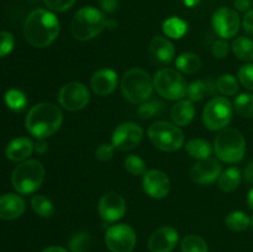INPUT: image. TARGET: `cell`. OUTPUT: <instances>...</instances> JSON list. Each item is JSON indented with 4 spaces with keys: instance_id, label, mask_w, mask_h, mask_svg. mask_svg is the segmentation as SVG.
Listing matches in <instances>:
<instances>
[{
    "instance_id": "38",
    "label": "cell",
    "mask_w": 253,
    "mask_h": 252,
    "mask_svg": "<svg viewBox=\"0 0 253 252\" xmlns=\"http://www.w3.org/2000/svg\"><path fill=\"white\" fill-rule=\"evenodd\" d=\"M15 46V39L9 31H0V58L7 56Z\"/></svg>"
},
{
    "instance_id": "17",
    "label": "cell",
    "mask_w": 253,
    "mask_h": 252,
    "mask_svg": "<svg viewBox=\"0 0 253 252\" xmlns=\"http://www.w3.org/2000/svg\"><path fill=\"white\" fill-rule=\"evenodd\" d=\"M175 48L172 42L163 36H155L150 42L148 56L155 66L165 67L173 61Z\"/></svg>"
},
{
    "instance_id": "50",
    "label": "cell",
    "mask_w": 253,
    "mask_h": 252,
    "mask_svg": "<svg viewBox=\"0 0 253 252\" xmlns=\"http://www.w3.org/2000/svg\"><path fill=\"white\" fill-rule=\"evenodd\" d=\"M247 203H249L250 208L253 210V187L251 188V190L249 192V197H247Z\"/></svg>"
},
{
    "instance_id": "2",
    "label": "cell",
    "mask_w": 253,
    "mask_h": 252,
    "mask_svg": "<svg viewBox=\"0 0 253 252\" xmlns=\"http://www.w3.org/2000/svg\"><path fill=\"white\" fill-rule=\"evenodd\" d=\"M63 121L61 109L52 103H40L32 106L26 115L27 131L37 138H47L59 130Z\"/></svg>"
},
{
    "instance_id": "21",
    "label": "cell",
    "mask_w": 253,
    "mask_h": 252,
    "mask_svg": "<svg viewBox=\"0 0 253 252\" xmlns=\"http://www.w3.org/2000/svg\"><path fill=\"white\" fill-rule=\"evenodd\" d=\"M35 150V143L27 137H17L6 146V157L14 162H22Z\"/></svg>"
},
{
    "instance_id": "19",
    "label": "cell",
    "mask_w": 253,
    "mask_h": 252,
    "mask_svg": "<svg viewBox=\"0 0 253 252\" xmlns=\"http://www.w3.org/2000/svg\"><path fill=\"white\" fill-rule=\"evenodd\" d=\"M119 79L115 71L110 68H101L91 76L90 86L98 95L105 96L114 93L118 86Z\"/></svg>"
},
{
    "instance_id": "40",
    "label": "cell",
    "mask_w": 253,
    "mask_h": 252,
    "mask_svg": "<svg viewBox=\"0 0 253 252\" xmlns=\"http://www.w3.org/2000/svg\"><path fill=\"white\" fill-rule=\"evenodd\" d=\"M46 6L52 11L63 12L71 9L77 0H43Z\"/></svg>"
},
{
    "instance_id": "26",
    "label": "cell",
    "mask_w": 253,
    "mask_h": 252,
    "mask_svg": "<svg viewBox=\"0 0 253 252\" xmlns=\"http://www.w3.org/2000/svg\"><path fill=\"white\" fill-rule=\"evenodd\" d=\"M185 150H187L188 155L190 157L195 158L197 161L209 158L210 155H211V146L208 141L203 140V138L189 140L185 145Z\"/></svg>"
},
{
    "instance_id": "29",
    "label": "cell",
    "mask_w": 253,
    "mask_h": 252,
    "mask_svg": "<svg viewBox=\"0 0 253 252\" xmlns=\"http://www.w3.org/2000/svg\"><path fill=\"white\" fill-rule=\"evenodd\" d=\"M31 207L32 210L41 217H49L54 214L53 203L44 195H34L31 199Z\"/></svg>"
},
{
    "instance_id": "1",
    "label": "cell",
    "mask_w": 253,
    "mask_h": 252,
    "mask_svg": "<svg viewBox=\"0 0 253 252\" xmlns=\"http://www.w3.org/2000/svg\"><path fill=\"white\" fill-rule=\"evenodd\" d=\"M59 34V20L46 9H35L29 14L24 24L26 41L37 48L49 46Z\"/></svg>"
},
{
    "instance_id": "45",
    "label": "cell",
    "mask_w": 253,
    "mask_h": 252,
    "mask_svg": "<svg viewBox=\"0 0 253 252\" xmlns=\"http://www.w3.org/2000/svg\"><path fill=\"white\" fill-rule=\"evenodd\" d=\"M35 150H36V152L40 153V155H43V153L48 150V146H47L44 138H39V141L35 143Z\"/></svg>"
},
{
    "instance_id": "25",
    "label": "cell",
    "mask_w": 253,
    "mask_h": 252,
    "mask_svg": "<svg viewBox=\"0 0 253 252\" xmlns=\"http://www.w3.org/2000/svg\"><path fill=\"white\" fill-rule=\"evenodd\" d=\"M232 53L245 62L253 61V41L249 37H237L232 41Z\"/></svg>"
},
{
    "instance_id": "51",
    "label": "cell",
    "mask_w": 253,
    "mask_h": 252,
    "mask_svg": "<svg viewBox=\"0 0 253 252\" xmlns=\"http://www.w3.org/2000/svg\"><path fill=\"white\" fill-rule=\"evenodd\" d=\"M251 226H252V229H253V216L251 217Z\"/></svg>"
},
{
    "instance_id": "35",
    "label": "cell",
    "mask_w": 253,
    "mask_h": 252,
    "mask_svg": "<svg viewBox=\"0 0 253 252\" xmlns=\"http://www.w3.org/2000/svg\"><path fill=\"white\" fill-rule=\"evenodd\" d=\"M125 168L132 175H143L147 172L145 161L137 155H128L125 158Z\"/></svg>"
},
{
    "instance_id": "12",
    "label": "cell",
    "mask_w": 253,
    "mask_h": 252,
    "mask_svg": "<svg viewBox=\"0 0 253 252\" xmlns=\"http://www.w3.org/2000/svg\"><path fill=\"white\" fill-rule=\"evenodd\" d=\"M143 138V130L135 123H123L114 130L113 146L119 151H130L137 147Z\"/></svg>"
},
{
    "instance_id": "37",
    "label": "cell",
    "mask_w": 253,
    "mask_h": 252,
    "mask_svg": "<svg viewBox=\"0 0 253 252\" xmlns=\"http://www.w3.org/2000/svg\"><path fill=\"white\" fill-rule=\"evenodd\" d=\"M161 110H162V104H161L160 101L150 100V99H148L147 101L141 104L137 113L142 119H151L155 115H157V114H160Z\"/></svg>"
},
{
    "instance_id": "33",
    "label": "cell",
    "mask_w": 253,
    "mask_h": 252,
    "mask_svg": "<svg viewBox=\"0 0 253 252\" xmlns=\"http://www.w3.org/2000/svg\"><path fill=\"white\" fill-rule=\"evenodd\" d=\"M5 103L11 110L20 111L27 105V98L19 89H10L5 94Z\"/></svg>"
},
{
    "instance_id": "10",
    "label": "cell",
    "mask_w": 253,
    "mask_h": 252,
    "mask_svg": "<svg viewBox=\"0 0 253 252\" xmlns=\"http://www.w3.org/2000/svg\"><path fill=\"white\" fill-rule=\"evenodd\" d=\"M105 245L110 252H131L135 249L136 234L127 224H116L105 232Z\"/></svg>"
},
{
    "instance_id": "47",
    "label": "cell",
    "mask_w": 253,
    "mask_h": 252,
    "mask_svg": "<svg viewBox=\"0 0 253 252\" xmlns=\"http://www.w3.org/2000/svg\"><path fill=\"white\" fill-rule=\"evenodd\" d=\"M235 6H236V9L240 10V11H246V10H249L250 6H251V1H250V0H236V1H235Z\"/></svg>"
},
{
    "instance_id": "39",
    "label": "cell",
    "mask_w": 253,
    "mask_h": 252,
    "mask_svg": "<svg viewBox=\"0 0 253 252\" xmlns=\"http://www.w3.org/2000/svg\"><path fill=\"white\" fill-rule=\"evenodd\" d=\"M239 81L245 88L253 90V63L245 64L239 69Z\"/></svg>"
},
{
    "instance_id": "44",
    "label": "cell",
    "mask_w": 253,
    "mask_h": 252,
    "mask_svg": "<svg viewBox=\"0 0 253 252\" xmlns=\"http://www.w3.org/2000/svg\"><path fill=\"white\" fill-rule=\"evenodd\" d=\"M98 1L105 12H115L119 9V0H98Z\"/></svg>"
},
{
    "instance_id": "32",
    "label": "cell",
    "mask_w": 253,
    "mask_h": 252,
    "mask_svg": "<svg viewBox=\"0 0 253 252\" xmlns=\"http://www.w3.org/2000/svg\"><path fill=\"white\" fill-rule=\"evenodd\" d=\"M216 88L224 95H235L239 91V82L232 74H222L216 81Z\"/></svg>"
},
{
    "instance_id": "3",
    "label": "cell",
    "mask_w": 253,
    "mask_h": 252,
    "mask_svg": "<svg viewBox=\"0 0 253 252\" xmlns=\"http://www.w3.org/2000/svg\"><path fill=\"white\" fill-rule=\"evenodd\" d=\"M108 25L105 15L93 6L82 7L72 19V35L79 41H89L98 36Z\"/></svg>"
},
{
    "instance_id": "41",
    "label": "cell",
    "mask_w": 253,
    "mask_h": 252,
    "mask_svg": "<svg viewBox=\"0 0 253 252\" xmlns=\"http://www.w3.org/2000/svg\"><path fill=\"white\" fill-rule=\"evenodd\" d=\"M114 152H115V147L113 145L101 143L95 150V158L99 161H103V162H106V161H110L113 158Z\"/></svg>"
},
{
    "instance_id": "8",
    "label": "cell",
    "mask_w": 253,
    "mask_h": 252,
    "mask_svg": "<svg viewBox=\"0 0 253 252\" xmlns=\"http://www.w3.org/2000/svg\"><path fill=\"white\" fill-rule=\"evenodd\" d=\"M153 85L157 93L168 100H182L187 95V82L177 69L162 68L156 72Z\"/></svg>"
},
{
    "instance_id": "34",
    "label": "cell",
    "mask_w": 253,
    "mask_h": 252,
    "mask_svg": "<svg viewBox=\"0 0 253 252\" xmlns=\"http://www.w3.org/2000/svg\"><path fill=\"white\" fill-rule=\"evenodd\" d=\"M91 239L90 234L85 231H81L74 234L69 240V249L72 252H86L90 247Z\"/></svg>"
},
{
    "instance_id": "15",
    "label": "cell",
    "mask_w": 253,
    "mask_h": 252,
    "mask_svg": "<svg viewBox=\"0 0 253 252\" xmlns=\"http://www.w3.org/2000/svg\"><path fill=\"white\" fill-rule=\"evenodd\" d=\"M143 190L153 199H163L168 195L170 189V182L165 172L158 169H151L143 174Z\"/></svg>"
},
{
    "instance_id": "24",
    "label": "cell",
    "mask_w": 253,
    "mask_h": 252,
    "mask_svg": "<svg viewBox=\"0 0 253 252\" xmlns=\"http://www.w3.org/2000/svg\"><path fill=\"white\" fill-rule=\"evenodd\" d=\"M175 67L178 71L183 72L187 74H193L198 72L202 67V59L199 56L192 52H187V53H182L177 57L175 59Z\"/></svg>"
},
{
    "instance_id": "49",
    "label": "cell",
    "mask_w": 253,
    "mask_h": 252,
    "mask_svg": "<svg viewBox=\"0 0 253 252\" xmlns=\"http://www.w3.org/2000/svg\"><path fill=\"white\" fill-rule=\"evenodd\" d=\"M200 1H202V0H183V2H184L185 6H188V7L197 6Z\"/></svg>"
},
{
    "instance_id": "22",
    "label": "cell",
    "mask_w": 253,
    "mask_h": 252,
    "mask_svg": "<svg viewBox=\"0 0 253 252\" xmlns=\"http://www.w3.org/2000/svg\"><path fill=\"white\" fill-rule=\"evenodd\" d=\"M195 115L194 104L189 99L177 101L170 110V118L177 126H187L193 121Z\"/></svg>"
},
{
    "instance_id": "42",
    "label": "cell",
    "mask_w": 253,
    "mask_h": 252,
    "mask_svg": "<svg viewBox=\"0 0 253 252\" xmlns=\"http://www.w3.org/2000/svg\"><path fill=\"white\" fill-rule=\"evenodd\" d=\"M211 51L212 54H214L216 58L222 59L229 54L230 46L226 41H224V40H217V41H215L214 43H212Z\"/></svg>"
},
{
    "instance_id": "5",
    "label": "cell",
    "mask_w": 253,
    "mask_h": 252,
    "mask_svg": "<svg viewBox=\"0 0 253 252\" xmlns=\"http://www.w3.org/2000/svg\"><path fill=\"white\" fill-rule=\"evenodd\" d=\"M217 158L226 163H237L246 152V141L237 128L226 127L217 133L214 142Z\"/></svg>"
},
{
    "instance_id": "13",
    "label": "cell",
    "mask_w": 253,
    "mask_h": 252,
    "mask_svg": "<svg viewBox=\"0 0 253 252\" xmlns=\"http://www.w3.org/2000/svg\"><path fill=\"white\" fill-rule=\"evenodd\" d=\"M212 29L222 39H232L240 30V16L236 10L230 7H220L212 15Z\"/></svg>"
},
{
    "instance_id": "20",
    "label": "cell",
    "mask_w": 253,
    "mask_h": 252,
    "mask_svg": "<svg viewBox=\"0 0 253 252\" xmlns=\"http://www.w3.org/2000/svg\"><path fill=\"white\" fill-rule=\"evenodd\" d=\"M25 211V200L14 193H6L0 197V219L14 220Z\"/></svg>"
},
{
    "instance_id": "9",
    "label": "cell",
    "mask_w": 253,
    "mask_h": 252,
    "mask_svg": "<svg viewBox=\"0 0 253 252\" xmlns=\"http://www.w3.org/2000/svg\"><path fill=\"white\" fill-rule=\"evenodd\" d=\"M234 106L222 96L211 99L203 111V123L210 131H221L231 123Z\"/></svg>"
},
{
    "instance_id": "31",
    "label": "cell",
    "mask_w": 253,
    "mask_h": 252,
    "mask_svg": "<svg viewBox=\"0 0 253 252\" xmlns=\"http://www.w3.org/2000/svg\"><path fill=\"white\" fill-rule=\"evenodd\" d=\"M182 252H209L208 244L197 235H187L180 244Z\"/></svg>"
},
{
    "instance_id": "48",
    "label": "cell",
    "mask_w": 253,
    "mask_h": 252,
    "mask_svg": "<svg viewBox=\"0 0 253 252\" xmlns=\"http://www.w3.org/2000/svg\"><path fill=\"white\" fill-rule=\"evenodd\" d=\"M41 252H68L66 249L63 247H59V246H51V247H47V249L42 250Z\"/></svg>"
},
{
    "instance_id": "43",
    "label": "cell",
    "mask_w": 253,
    "mask_h": 252,
    "mask_svg": "<svg viewBox=\"0 0 253 252\" xmlns=\"http://www.w3.org/2000/svg\"><path fill=\"white\" fill-rule=\"evenodd\" d=\"M242 25H244V29L250 36L253 37V10H249V11L245 14L244 20H242Z\"/></svg>"
},
{
    "instance_id": "30",
    "label": "cell",
    "mask_w": 253,
    "mask_h": 252,
    "mask_svg": "<svg viewBox=\"0 0 253 252\" xmlns=\"http://www.w3.org/2000/svg\"><path fill=\"white\" fill-rule=\"evenodd\" d=\"M234 108L240 116L246 119L253 118V95L252 94H240L235 99Z\"/></svg>"
},
{
    "instance_id": "6",
    "label": "cell",
    "mask_w": 253,
    "mask_h": 252,
    "mask_svg": "<svg viewBox=\"0 0 253 252\" xmlns=\"http://www.w3.org/2000/svg\"><path fill=\"white\" fill-rule=\"evenodd\" d=\"M44 179V168L37 160L24 161L11 174L12 187L20 194H32L42 185Z\"/></svg>"
},
{
    "instance_id": "23",
    "label": "cell",
    "mask_w": 253,
    "mask_h": 252,
    "mask_svg": "<svg viewBox=\"0 0 253 252\" xmlns=\"http://www.w3.org/2000/svg\"><path fill=\"white\" fill-rule=\"evenodd\" d=\"M241 170L236 167H230L220 174L219 177V188L225 193H232L239 188L241 183Z\"/></svg>"
},
{
    "instance_id": "14",
    "label": "cell",
    "mask_w": 253,
    "mask_h": 252,
    "mask_svg": "<svg viewBox=\"0 0 253 252\" xmlns=\"http://www.w3.org/2000/svg\"><path fill=\"white\" fill-rule=\"evenodd\" d=\"M98 211L101 219L106 222L118 221L126 212L125 199L116 192L105 193L99 200Z\"/></svg>"
},
{
    "instance_id": "4",
    "label": "cell",
    "mask_w": 253,
    "mask_h": 252,
    "mask_svg": "<svg viewBox=\"0 0 253 252\" xmlns=\"http://www.w3.org/2000/svg\"><path fill=\"white\" fill-rule=\"evenodd\" d=\"M153 79L148 72L141 68H131L121 79V91L124 96L132 104H142L152 95Z\"/></svg>"
},
{
    "instance_id": "16",
    "label": "cell",
    "mask_w": 253,
    "mask_h": 252,
    "mask_svg": "<svg viewBox=\"0 0 253 252\" xmlns=\"http://www.w3.org/2000/svg\"><path fill=\"white\" fill-rule=\"evenodd\" d=\"M221 174V165L215 158H205L195 163L190 169V178L197 184L214 183Z\"/></svg>"
},
{
    "instance_id": "28",
    "label": "cell",
    "mask_w": 253,
    "mask_h": 252,
    "mask_svg": "<svg viewBox=\"0 0 253 252\" xmlns=\"http://www.w3.org/2000/svg\"><path fill=\"white\" fill-rule=\"evenodd\" d=\"M225 224L232 231H245L246 229H249L251 226V217L247 216V214H245L244 211H231L225 219Z\"/></svg>"
},
{
    "instance_id": "46",
    "label": "cell",
    "mask_w": 253,
    "mask_h": 252,
    "mask_svg": "<svg viewBox=\"0 0 253 252\" xmlns=\"http://www.w3.org/2000/svg\"><path fill=\"white\" fill-rule=\"evenodd\" d=\"M244 178L247 183L253 184V162L249 163V165H247V167L245 168Z\"/></svg>"
},
{
    "instance_id": "27",
    "label": "cell",
    "mask_w": 253,
    "mask_h": 252,
    "mask_svg": "<svg viewBox=\"0 0 253 252\" xmlns=\"http://www.w3.org/2000/svg\"><path fill=\"white\" fill-rule=\"evenodd\" d=\"M162 29L167 37H169V39L179 40L187 34L188 25L184 20L179 19V17L177 16H172L163 22Z\"/></svg>"
},
{
    "instance_id": "11",
    "label": "cell",
    "mask_w": 253,
    "mask_h": 252,
    "mask_svg": "<svg viewBox=\"0 0 253 252\" xmlns=\"http://www.w3.org/2000/svg\"><path fill=\"white\" fill-rule=\"evenodd\" d=\"M90 100V94L84 84L78 82L64 84L58 93V101L69 111H78L85 108Z\"/></svg>"
},
{
    "instance_id": "7",
    "label": "cell",
    "mask_w": 253,
    "mask_h": 252,
    "mask_svg": "<svg viewBox=\"0 0 253 252\" xmlns=\"http://www.w3.org/2000/svg\"><path fill=\"white\" fill-rule=\"evenodd\" d=\"M148 137L156 148L165 152H174L184 145V133L175 124L156 121L148 128Z\"/></svg>"
},
{
    "instance_id": "36",
    "label": "cell",
    "mask_w": 253,
    "mask_h": 252,
    "mask_svg": "<svg viewBox=\"0 0 253 252\" xmlns=\"http://www.w3.org/2000/svg\"><path fill=\"white\" fill-rule=\"evenodd\" d=\"M208 90H209L208 83H205L204 81H195L188 85L187 95L189 98V100H192L194 103V101L203 100L204 96L207 95Z\"/></svg>"
},
{
    "instance_id": "18",
    "label": "cell",
    "mask_w": 253,
    "mask_h": 252,
    "mask_svg": "<svg viewBox=\"0 0 253 252\" xmlns=\"http://www.w3.org/2000/svg\"><path fill=\"white\" fill-rule=\"evenodd\" d=\"M179 235L172 226H162L152 232L148 240L151 252H170L177 246Z\"/></svg>"
}]
</instances>
